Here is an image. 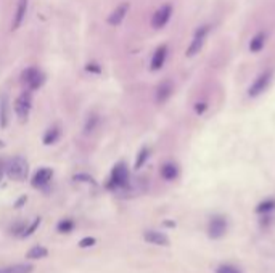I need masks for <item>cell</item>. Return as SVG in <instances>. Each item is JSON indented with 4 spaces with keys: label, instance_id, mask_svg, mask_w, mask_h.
Here are the masks:
<instances>
[{
    "label": "cell",
    "instance_id": "6da1fadb",
    "mask_svg": "<svg viewBox=\"0 0 275 273\" xmlns=\"http://www.w3.org/2000/svg\"><path fill=\"white\" fill-rule=\"evenodd\" d=\"M5 172L10 180L15 182H23L28 177L29 172V164L23 156H15L5 164Z\"/></svg>",
    "mask_w": 275,
    "mask_h": 273
},
{
    "label": "cell",
    "instance_id": "7a4b0ae2",
    "mask_svg": "<svg viewBox=\"0 0 275 273\" xmlns=\"http://www.w3.org/2000/svg\"><path fill=\"white\" fill-rule=\"evenodd\" d=\"M127 183H129V170L124 162H119L113 167L111 177H109V182H108V188L121 190V188H126Z\"/></svg>",
    "mask_w": 275,
    "mask_h": 273
},
{
    "label": "cell",
    "instance_id": "3957f363",
    "mask_svg": "<svg viewBox=\"0 0 275 273\" xmlns=\"http://www.w3.org/2000/svg\"><path fill=\"white\" fill-rule=\"evenodd\" d=\"M43 81V74L37 68H26L21 74V82L28 87V90H37Z\"/></svg>",
    "mask_w": 275,
    "mask_h": 273
},
{
    "label": "cell",
    "instance_id": "277c9868",
    "mask_svg": "<svg viewBox=\"0 0 275 273\" xmlns=\"http://www.w3.org/2000/svg\"><path fill=\"white\" fill-rule=\"evenodd\" d=\"M31 105H32V96H31V90H25L21 93L16 102H15V111H16V116L21 122H25L28 116H29V111H31Z\"/></svg>",
    "mask_w": 275,
    "mask_h": 273
},
{
    "label": "cell",
    "instance_id": "5b68a950",
    "mask_svg": "<svg viewBox=\"0 0 275 273\" xmlns=\"http://www.w3.org/2000/svg\"><path fill=\"white\" fill-rule=\"evenodd\" d=\"M208 32H210V26H201L200 29L195 32L190 47L187 48V57H193V55L200 53V50H201V47H203V43H204V39H206V36H208Z\"/></svg>",
    "mask_w": 275,
    "mask_h": 273
},
{
    "label": "cell",
    "instance_id": "8992f818",
    "mask_svg": "<svg viewBox=\"0 0 275 273\" xmlns=\"http://www.w3.org/2000/svg\"><path fill=\"white\" fill-rule=\"evenodd\" d=\"M272 79V71H264L261 76H258V79L253 82V85L249 87V96H258L259 93H262L264 90L267 89V85Z\"/></svg>",
    "mask_w": 275,
    "mask_h": 273
},
{
    "label": "cell",
    "instance_id": "52a82bcc",
    "mask_svg": "<svg viewBox=\"0 0 275 273\" xmlns=\"http://www.w3.org/2000/svg\"><path fill=\"white\" fill-rule=\"evenodd\" d=\"M172 15V7L171 5H163L158 12L153 15V19H151V26L155 29H161L166 26V23L169 21Z\"/></svg>",
    "mask_w": 275,
    "mask_h": 273
},
{
    "label": "cell",
    "instance_id": "ba28073f",
    "mask_svg": "<svg viewBox=\"0 0 275 273\" xmlns=\"http://www.w3.org/2000/svg\"><path fill=\"white\" fill-rule=\"evenodd\" d=\"M52 176H53V172L52 169L49 167H42L36 172V176L32 177V187L34 188H43V187H47V185L50 183L52 180Z\"/></svg>",
    "mask_w": 275,
    "mask_h": 273
},
{
    "label": "cell",
    "instance_id": "9c48e42d",
    "mask_svg": "<svg viewBox=\"0 0 275 273\" xmlns=\"http://www.w3.org/2000/svg\"><path fill=\"white\" fill-rule=\"evenodd\" d=\"M174 92V87H172V82L171 81H164L158 85V89H156V103L163 105L164 102H168L169 100V96L172 95Z\"/></svg>",
    "mask_w": 275,
    "mask_h": 273
},
{
    "label": "cell",
    "instance_id": "30bf717a",
    "mask_svg": "<svg viewBox=\"0 0 275 273\" xmlns=\"http://www.w3.org/2000/svg\"><path fill=\"white\" fill-rule=\"evenodd\" d=\"M10 121V102L8 95L2 93L0 95V127L5 129Z\"/></svg>",
    "mask_w": 275,
    "mask_h": 273
},
{
    "label": "cell",
    "instance_id": "8fae6325",
    "mask_svg": "<svg viewBox=\"0 0 275 273\" xmlns=\"http://www.w3.org/2000/svg\"><path fill=\"white\" fill-rule=\"evenodd\" d=\"M127 12H129V4H127V2L121 4V5L114 10V12L108 16V23L111 24V26H118V24H121V23H123V19L126 18Z\"/></svg>",
    "mask_w": 275,
    "mask_h": 273
},
{
    "label": "cell",
    "instance_id": "7c38bea8",
    "mask_svg": "<svg viewBox=\"0 0 275 273\" xmlns=\"http://www.w3.org/2000/svg\"><path fill=\"white\" fill-rule=\"evenodd\" d=\"M26 13H28V0H19L18 2V7H16V13L13 16V23H12V29H18L21 24H23V21L26 18Z\"/></svg>",
    "mask_w": 275,
    "mask_h": 273
},
{
    "label": "cell",
    "instance_id": "4fadbf2b",
    "mask_svg": "<svg viewBox=\"0 0 275 273\" xmlns=\"http://www.w3.org/2000/svg\"><path fill=\"white\" fill-rule=\"evenodd\" d=\"M144 238H145V241H147V243L156 244V246H166V244H169L168 236L164 235V233H161V232L148 230V232H145Z\"/></svg>",
    "mask_w": 275,
    "mask_h": 273
},
{
    "label": "cell",
    "instance_id": "5bb4252c",
    "mask_svg": "<svg viewBox=\"0 0 275 273\" xmlns=\"http://www.w3.org/2000/svg\"><path fill=\"white\" fill-rule=\"evenodd\" d=\"M225 228H227V224L222 217H214L211 220V225H210V233L213 238H221L224 233H225Z\"/></svg>",
    "mask_w": 275,
    "mask_h": 273
},
{
    "label": "cell",
    "instance_id": "9a60e30c",
    "mask_svg": "<svg viewBox=\"0 0 275 273\" xmlns=\"http://www.w3.org/2000/svg\"><path fill=\"white\" fill-rule=\"evenodd\" d=\"M166 55H168L166 45H161L155 52V55H153V58H151V71H158V69L163 68L164 61H166Z\"/></svg>",
    "mask_w": 275,
    "mask_h": 273
},
{
    "label": "cell",
    "instance_id": "2e32d148",
    "mask_svg": "<svg viewBox=\"0 0 275 273\" xmlns=\"http://www.w3.org/2000/svg\"><path fill=\"white\" fill-rule=\"evenodd\" d=\"M32 265L29 264H15V265H8L0 268V273H32Z\"/></svg>",
    "mask_w": 275,
    "mask_h": 273
},
{
    "label": "cell",
    "instance_id": "e0dca14e",
    "mask_svg": "<svg viewBox=\"0 0 275 273\" xmlns=\"http://www.w3.org/2000/svg\"><path fill=\"white\" fill-rule=\"evenodd\" d=\"M47 256H49V249L43 247V246H34V247H31L29 253L26 254V257L31 259V260L43 259V257H47Z\"/></svg>",
    "mask_w": 275,
    "mask_h": 273
},
{
    "label": "cell",
    "instance_id": "ac0fdd59",
    "mask_svg": "<svg viewBox=\"0 0 275 273\" xmlns=\"http://www.w3.org/2000/svg\"><path fill=\"white\" fill-rule=\"evenodd\" d=\"M177 173H179L177 166H175V164H172V162L164 164L163 169H161V176L166 179V180H174L175 177H177Z\"/></svg>",
    "mask_w": 275,
    "mask_h": 273
},
{
    "label": "cell",
    "instance_id": "d6986e66",
    "mask_svg": "<svg viewBox=\"0 0 275 273\" xmlns=\"http://www.w3.org/2000/svg\"><path fill=\"white\" fill-rule=\"evenodd\" d=\"M264 43H266V34H264V32H259V34H256L255 37L251 39L249 50L253 53H256V52H259L264 47Z\"/></svg>",
    "mask_w": 275,
    "mask_h": 273
},
{
    "label": "cell",
    "instance_id": "ffe728a7",
    "mask_svg": "<svg viewBox=\"0 0 275 273\" xmlns=\"http://www.w3.org/2000/svg\"><path fill=\"white\" fill-rule=\"evenodd\" d=\"M58 137H60V129L57 126H53V127H50L47 130L45 135H43V143H45V145H53L55 141L58 140Z\"/></svg>",
    "mask_w": 275,
    "mask_h": 273
},
{
    "label": "cell",
    "instance_id": "44dd1931",
    "mask_svg": "<svg viewBox=\"0 0 275 273\" xmlns=\"http://www.w3.org/2000/svg\"><path fill=\"white\" fill-rule=\"evenodd\" d=\"M98 121H100V119H98L97 114H90L89 119H87V122H85V127H84L85 134H92L98 126Z\"/></svg>",
    "mask_w": 275,
    "mask_h": 273
},
{
    "label": "cell",
    "instance_id": "7402d4cb",
    "mask_svg": "<svg viewBox=\"0 0 275 273\" xmlns=\"http://www.w3.org/2000/svg\"><path fill=\"white\" fill-rule=\"evenodd\" d=\"M40 222H42V218L40 217H37V218H34V222H32L31 225H28L25 230H23V233H21V236H31L32 233H34L37 228H39V225H40Z\"/></svg>",
    "mask_w": 275,
    "mask_h": 273
},
{
    "label": "cell",
    "instance_id": "603a6c76",
    "mask_svg": "<svg viewBox=\"0 0 275 273\" xmlns=\"http://www.w3.org/2000/svg\"><path fill=\"white\" fill-rule=\"evenodd\" d=\"M73 228H74V222L71 220V218H66V220H61L58 224L60 233H70V232H73Z\"/></svg>",
    "mask_w": 275,
    "mask_h": 273
},
{
    "label": "cell",
    "instance_id": "cb8c5ba5",
    "mask_svg": "<svg viewBox=\"0 0 275 273\" xmlns=\"http://www.w3.org/2000/svg\"><path fill=\"white\" fill-rule=\"evenodd\" d=\"M148 155H150L148 148H142V150H140L139 156H137V161H135V169H140L142 166H144L145 161L148 159Z\"/></svg>",
    "mask_w": 275,
    "mask_h": 273
},
{
    "label": "cell",
    "instance_id": "d4e9b609",
    "mask_svg": "<svg viewBox=\"0 0 275 273\" xmlns=\"http://www.w3.org/2000/svg\"><path fill=\"white\" fill-rule=\"evenodd\" d=\"M216 273H241L237 267L230 265V264H224V265H219L216 268Z\"/></svg>",
    "mask_w": 275,
    "mask_h": 273
},
{
    "label": "cell",
    "instance_id": "484cf974",
    "mask_svg": "<svg viewBox=\"0 0 275 273\" xmlns=\"http://www.w3.org/2000/svg\"><path fill=\"white\" fill-rule=\"evenodd\" d=\"M273 207H275V203L272 201V200H269V201H266V203H262L259 207H258V211L259 212H267V211H270V209H273Z\"/></svg>",
    "mask_w": 275,
    "mask_h": 273
},
{
    "label": "cell",
    "instance_id": "4316f807",
    "mask_svg": "<svg viewBox=\"0 0 275 273\" xmlns=\"http://www.w3.org/2000/svg\"><path fill=\"white\" fill-rule=\"evenodd\" d=\"M95 244V238H89V236H87V238H82L81 239V241H79V247H90V246H94Z\"/></svg>",
    "mask_w": 275,
    "mask_h": 273
},
{
    "label": "cell",
    "instance_id": "83f0119b",
    "mask_svg": "<svg viewBox=\"0 0 275 273\" xmlns=\"http://www.w3.org/2000/svg\"><path fill=\"white\" fill-rule=\"evenodd\" d=\"M87 71H92V72H102V68L100 66H98V64L97 63H89V64H87V68H85Z\"/></svg>",
    "mask_w": 275,
    "mask_h": 273
},
{
    "label": "cell",
    "instance_id": "f1b7e54d",
    "mask_svg": "<svg viewBox=\"0 0 275 273\" xmlns=\"http://www.w3.org/2000/svg\"><path fill=\"white\" fill-rule=\"evenodd\" d=\"M4 172H5V162L0 159V180H2V177H4Z\"/></svg>",
    "mask_w": 275,
    "mask_h": 273
},
{
    "label": "cell",
    "instance_id": "f546056e",
    "mask_svg": "<svg viewBox=\"0 0 275 273\" xmlns=\"http://www.w3.org/2000/svg\"><path fill=\"white\" fill-rule=\"evenodd\" d=\"M25 201H26V198H25V196H23V198H21V200L18 201V204H16V207H19V206H21V204H23Z\"/></svg>",
    "mask_w": 275,
    "mask_h": 273
}]
</instances>
